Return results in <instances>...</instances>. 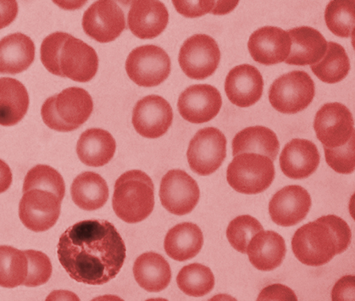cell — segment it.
Masks as SVG:
<instances>
[{
	"label": "cell",
	"mask_w": 355,
	"mask_h": 301,
	"mask_svg": "<svg viewBox=\"0 0 355 301\" xmlns=\"http://www.w3.org/2000/svg\"><path fill=\"white\" fill-rule=\"evenodd\" d=\"M83 28L87 36L98 43H110L125 29L124 12L116 2H95L83 15Z\"/></svg>",
	"instance_id": "14"
},
{
	"label": "cell",
	"mask_w": 355,
	"mask_h": 301,
	"mask_svg": "<svg viewBox=\"0 0 355 301\" xmlns=\"http://www.w3.org/2000/svg\"><path fill=\"white\" fill-rule=\"evenodd\" d=\"M263 230L261 223L250 215L236 217L228 225L227 237L230 245L242 254H247L250 240L259 231Z\"/></svg>",
	"instance_id": "36"
},
{
	"label": "cell",
	"mask_w": 355,
	"mask_h": 301,
	"mask_svg": "<svg viewBox=\"0 0 355 301\" xmlns=\"http://www.w3.org/2000/svg\"><path fill=\"white\" fill-rule=\"evenodd\" d=\"M320 155L310 140L295 139L286 144L280 155L282 173L289 178H307L318 170Z\"/></svg>",
	"instance_id": "21"
},
{
	"label": "cell",
	"mask_w": 355,
	"mask_h": 301,
	"mask_svg": "<svg viewBox=\"0 0 355 301\" xmlns=\"http://www.w3.org/2000/svg\"><path fill=\"white\" fill-rule=\"evenodd\" d=\"M288 33L291 49L286 63L293 66H311L325 55L327 42L318 30L311 26H300L290 29Z\"/></svg>",
	"instance_id": "22"
},
{
	"label": "cell",
	"mask_w": 355,
	"mask_h": 301,
	"mask_svg": "<svg viewBox=\"0 0 355 301\" xmlns=\"http://www.w3.org/2000/svg\"><path fill=\"white\" fill-rule=\"evenodd\" d=\"M314 129L324 147H342L354 135L352 113L341 103H327L316 113Z\"/></svg>",
	"instance_id": "11"
},
{
	"label": "cell",
	"mask_w": 355,
	"mask_h": 301,
	"mask_svg": "<svg viewBox=\"0 0 355 301\" xmlns=\"http://www.w3.org/2000/svg\"><path fill=\"white\" fill-rule=\"evenodd\" d=\"M94 110L91 95L81 87H71L47 98L42 106L44 123L57 132H71L86 123Z\"/></svg>",
	"instance_id": "5"
},
{
	"label": "cell",
	"mask_w": 355,
	"mask_h": 301,
	"mask_svg": "<svg viewBox=\"0 0 355 301\" xmlns=\"http://www.w3.org/2000/svg\"><path fill=\"white\" fill-rule=\"evenodd\" d=\"M264 80L257 67L243 64L229 71L225 82L228 100L241 108H250L261 100Z\"/></svg>",
	"instance_id": "19"
},
{
	"label": "cell",
	"mask_w": 355,
	"mask_h": 301,
	"mask_svg": "<svg viewBox=\"0 0 355 301\" xmlns=\"http://www.w3.org/2000/svg\"><path fill=\"white\" fill-rule=\"evenodd\" d=\"M258 300H297V296L291 289L282 284L267 286L259 293Z\"/></svg>",
	"instance_id": "40"
},
{
	"label": "cell",
	"mask_w": 355,
	"mask_h": 301,
	"mask_svg": "<svg viewBox=\"0 0 355 301\" xmlns=\"http://www.w3.org/2000/svg\"><path fill=\"white\" fill-rule=\"evenodd\" d=\"M18 3L14 0L0 1V30L10 26L17 18Z\"/></svg>",
	"instance_id": "42"
},
{
	"label": "cell",
	"mask_w": 355,
	"mask_h": 301,
	"mask_svg": "<svg viewBox=\"0 0 355 301\" xmlns=\"http://www.w3.org/2000/svg\"><path fill=\"white\" fill-rule=\"evenodd\" d=\"M280 150L276 133L270 128L255 126L236 133L232 140V155L255 153L267 156L274 162Z\"/></svg>",
	"instance_id": "28"
},
{
	"label": "cell",
	"mask_w": 355,
	"mask_h": 301,
	"mask_svg": "<svg viewBox=\"0 0 355 301\" xmlns=\"http://www.w3.org/2000/svg\"><path fill=\"white\" fill-rule=\"evenodd\" d=\"M175 10L183 17L196 18L211 12L216 1H173Z\"/></svg>",
	"instance_id": "39"
},
{
	"label": "cell",
	"mask_w": 355,
	"mask_h": 301,
	"mask_svg": "<svg viewBox=\"0 0 355 301\" xmlns=\"http://www.w3.org/2000/svg\"><path fill=\"white\" fill-rule=\"evenodd\" d=\"M200 197V190L197 182L184 171L171 170L160 182V201L171 214H189L196 207Z\"/></svg>",
	"instance_id": "12"
},
{
	"label": "cell",
	"mask_w": 355,
	"mask_h": 301,
	"mask_svg": "<svg viewBox=\"0 0 355 301\" xmlns=\"http://www.w3.org/2000/svg\"><path fill=\"white\" fill-rule=\"evenodd\" d=\"M203 245V232L196 224L191 223H180L171 228L164 243L168 257L178 261L196 257Z\"/></svg>",
	"instance_id": "26"
},
{
	"label": "cell",
	"mask_w": 355,
	"mask_h": 301,
	"mask_svg": "<svg viewBox=\"0 0 355 301\" xmlns=\"http://www.w3.org/2000/svg\"><path fill=\"white\" fill-rule=\"evenodd\" d=\"M315 83L307 72L293 71L275 80L269 90L272 108L284 114H296L314 100Z\"/></svg>",
	"instance_id": "7"
},
{
	"label": "cell",
	"mask_w": 355,
	"mask_h": 301,
	"mask_svg": "<svg viewBox=\"0 0 355 301\" xmlns=\"http://www.w3.org/2000/svg\"><path fill=\"white\" fill-rule=\"evenodd\" d=\"M11 182H12V173H11L10 166L0 160V194L7 191Z\"/></svg>",
	"instance_id": "43"
},
{
	"label": "cell",
	"mask_w": 355,
	"mask_h": 301,
	"mask_svg": "<svg viewBox=\"0 0 355 301\" xmlns=\"http://www.w3.org/2000/svg\"><path fill=\"white\" fill-rule=\"evenodd\" d=\"M61 200L55 194L41 189L24 193L19 205V216L29 230L45 232L55 226L60 215Z\"/></svg>",
	"instance_id": "13"
},
{
	"label": "cell",
	"mask_w": 355,
	"mask_h": 301,
	"mask_svg": "<svg viewBox=\"0 0 355 301\" xmlns=\"http://www.w3.org/2000/svg\"><path fill=\"white\" fill-rule=\"evenodd\" d=\"M135 280L144 291L160 292L171 280V269L165 258L157 253L148 252L137 257L133 266Z\"/></svg>",
	"instance_id": "27"
},
{
	"label": "cell",
	"mask_w": 355,
	"mask_h": 301,
	"mask_svg": "<svg viewBox=\"0 0 355 301\" xmlns=\"http://www.w3.org/2000/svg\"><path fill=\"white\" fill-rule=\"evenodd\" d=\"M354 135L342 147L331 148L324 147L326 161L336 173H353L355 169Z\"/></svg>",
	"instance_id": "38"
},
{
	"label": "cell",
	"mask_w": 355,
	"mask_h": 301,
	"mask_svg": "<svg viewBox=\"0 0 355 301\" xmlns=\"http://www.w3.org/2000/svg\"><path fill=\"white\" fill-rule=\"evenodd\" d=\"M72 200L84 211H96L109 199V187L101 175L86 171L78 175L71 188Z\"/></svg>",
	"instance_id": "30"
},
{
	"label": "cell",
	"mask_w": 355,
	"mask_h": 301,
	"mask_svg": "<svg viewBox=\"0 0 355 301\" xmlns=\"http://www.w3.org/2000/svg\"><path fill=\"white\" fill-rule=\"evenodd\" d=\"M79 300L78 296H76L73 293L67 292V291H55L51 293V295H49L47 298V300Z\"/></svg>",
	"instance_id": "45"
},
{
	"label": "cell",
	"mask_w": 355,
	"mask_h": 301,
	"mask_svg": "<svg viewBox=\"0 0 355 301\" xmlns=\"http://www.w3.org/2000/svg\"><path fill=\"white\" fill-rule=\"evenodd\" d=\"M220 51L216 41L206 34L189 37L179 52L178 62L187 77L204 80L218 68Z\"/></svg>",
	"instance_id": "9"
},
{
	"label": "cell",
	"mask_w": 355,
	"mask_h": 301,
	"mask_svg": "<svg viewBox=\"0 0 355 301\" xmlns=\"http://www.w3.org/2000/svg\"><path fill=\"white\" fill-rule=\"evenodd\" d=\"M169 22V13L160 1H133L128 17L130 31L141 40H153L162 34Z\"/></svg>",
	"instance_id": "20"
},
{
	"label": "cell",
	"mask_w": 355,
	"mask_h": 301,
	"mask_svg": "<svg viewBox=\"0 0 355 301\" xmlns=\"http://www.w3.org/2000/svg\"><path fill=\"white\" fill-rule=\"evenodd\" d=\"M223 98L219 90L208 85H193L178 98V108L183 119L191 123H208L218 115Z\"/></svg>",
	"instance_id": "16"
},
{
	"label": "cell",
	"mask_w": 355,
	"mask_h": 301,
	"mask_svg": "<svg viewBox=\"0 0 355 301\" xmlns=\"http://www.w3.org/2000/svg\"><path fill=\"white\" fill-rule=\"evenodd\" d=\"M248 48L255 62L272 66L285 62L290 54L291 40L288 32L277 26H264L252 33Z\"/></svg>",
	"instance_id": "18"
},
{
	"label": "cell",
	"mask_w": 355,
	"mask_h": 301,
	"mask_svg": "<svg viewBox=\"0 0 355 301\" xmlns=\"http://www.w3.org/2000/svg\"><path fill=\"white\" fill-rule=\"evenodd\" d=\"M35 44L21 33L0 40V74H19L28 70L35 59Z\"/></svg>",
	"instance_id": "24"
},
{
	"label": "cell",
	"mask_w": 355,
	"mask_h": 301,
	"mask_svg": "<svg viewBox=\"0 0 355 301\" xmlns=\"http://www.w3.org/2000/svg\"><path fill=\"white\" fill-rule=\"evenodd\" d=\"M29 108V95L18 80L0 78V125L10 127L20 123Z\"/></svg>",
	"instance_id": "29"
},
{
	"label": "cell",
	"mask_w": 355,
	"mask_h": 301,
	"mask_svg": "<svg viewBox=\"0 0 355 301\" xmlns=\"http://www.w3.org/2000/svg\"><path fill=\"white\" fill-rule=\"evenodd\" d=\"M24 251L28 260V273L23 285L37 287L47 283L52 275V264L48 255L37 250Z\"/></svg>",
	"instance_id": "37"
},
{
	"label": "cell",
	"mask_w": 355,
	"mask_h": 301,
	"mask_svg": "<svg viewBox=\"0 0 355 301\" xmlns=\"http://www.w3.org/2000/svg\"><path fill=\"white\" fill-rule=\"evenodd\" d=\"M354 1L337 0L328 3L325 11V21L328 29L334 35L340 37L352 36L354 31Z\"/></svg>",
	"instance_id": "35"
},
{
	"label": "cell",
	"mask_w": 355,
	"mask_h": 301,
	"mask_svg": "<svg viewBox=\"0 0 355 301\" xmlns=\"http://www.w3.org/2000/svg\"><path fill=\"white\" fill-rule=\"evenodd\" d=\"M41 60L46 69L61 78L87 83L97 74L96 51L81 40L67 33H53L41 45Z\"/></svg>",
	"instance_id": "3"
},
{
	"label": "cell",
	"mask_w": 355,
	"mask_h": 301,
	"mask_svg": "<svg viewBox=\"0 0 355 301\" xmlns=\"http://www.w3.org/2000/svg\"><path fill=\"white\" fill-rule=\"evenodd\" d=\"M114 212L127 223L147 218L155 207V185L144 171L132 170L117 179L112 199Z\"/></svg>",
	"instance_id": "4"
},
{
	"label": "cell",
	"mask_w": 355,
	"mask_h": 301,
	"mask_svg": "<svg viewBox=\"0 0 355 301\" xmlns=\"http://www.w3.org/2000/svg\"><path fill=\"white\" fill-rule=\"evenodd\" d=\"M116 150V140L108 131L91 128L80 136L76 144L78 158L86 166L99 167L106 165Z\"/></svg>",
	"instance_id": "25"
},
{
	"label": "cell",
	"mask_w": 355,
	"mask_h": 301,
	"mask_svg": "<svg viewBox=\"0 0 355 301\" xmlns=\"http://www.w3.org/2000/svg\"><path fill=\"white\" fill-rule=\"evenodd\" d=\"M239 1H217L211 13L213 15H226L235 9Z\"/></svg>",
	"instance_id": "44"
},
{
	"label": "cell",
	"mask_w": 355,
	"mask_h": 301,
	"mask_svg": "<svg viewBox=\"0 0 355 301\" xmlns=\"http://www.w3.org/2000/svg\"><path fill=\"white\" fill-rule=\"evenodd\" d=\"M311 205L306 189L300 185H289L274 194L269 204L270 216L278 226H295L305 219Z\"/></svg>",
	"instance_id": "17"
},
{
	"label": "cell",
	"mask_w": 355,
	"mask_h": 301,
	"mask_svg": "<svg viewBox=\"0 0 355 301\" xmlns=\"http://www.w3.org/2000/svg\"><path fill=\"white\" fill-rule=\"evenodd\" d=\"M171 69L170 56L155 45H144L133 49L125 62L129 78L140 87L162 85L169 77Z\"/></svg>",
	"instance_id": "8"
},
{
	"label": "cell",
	"mask_w": 355,
	"mask_h": 301,
	"mask_svg": "<svg viewBox=\"0 0 355 301\" xmlns=\"http://www.w3.org/2000/svg\"><path fill=\"white\" fill-rule=\"evenodd\" d=\"M354 276H345L335 284L331 291L333 300H354Z\"/></svg>",
	"instance_id": "41"
},
{
	"label": "cell",
	"mask_w": 355,
	"mask_h": 301,
	"mask_svg": "<svg viewBox=\"0 0 355 301\" xmlns=\"http://www.w3.org/2000/svg\"><path fill=\"white\" fill-rule=\"evenodd\" d=\"M187 157L193 173L209 176L227 157L226 137L216 128L201 129L190 141Z\"/></svg>",
	"instance_id": "10"
},
{
	"label": "cell",
	"mask_w": 355,
	"mask_h": 301,
	"mask_svg": "<svg viewBox=\"0 0 355 301\" xmlns=\"http://www.w3.org/2000/svg\"><path fill=\"white\" fill-rule=\"evenodd\" d=\"M275 173L272 159L259 154L243 153L234 156L229 164L227 179L236 192L257 194L269 189Z\"/></svg>",
	"instance_id": "6"
},
{
	"label": "cell",
	"mask_w": 355,
	"mask_h": 301,
	"mask_svg": "<svg viewBox=\"0 0 355 301\" xmlns=\"http://www.w3.org/2000/svg\"><path fill=\"white\" fill-rule=\"evenodd\" d=\"M352 232L341 217L327 215L309 223L295 232L293 253L304 265L320 266L330 262L350 246Z\"/></svg>",
	"instance_id": "2"
},
{
	"label": "cell",
	"mask_w": 355,
	"mask_h": 301,
	"mask_svg": "<svg viewBox=\"0 0 355 301\" xmlns=\"http://www.w3.org/2000/svg\"><path fill=\"white\" fill-rule=\"evenodd\" d=\"M32 189L55 194L62 201L66 193V184L59 171L48 165H37L26 175L22 191L26 193Z\"/></svg>",
	"instance_id": "34"
},
{
	"label": "cell",
	"mask_w": 355,
	"mask_h": 301,
	"mask_svg": "<svg viewBox=\"0 0 355 301\" xmlns=\"http://www.w3.org/2000/svg\"><path fill=\"white\" fill-rule=\"evenodd\" d=\"M286 252L284 239L274 231H259L252 238L247 248L251 264L263 272H270L280 266Z\"/></svg>",
	"instance_id": "23"
},
{
	"label": "cell",
	"mask_w": 355,
	"mask_h": 301,
	"mask_svg": "<svg viewBox=\"0 0 355 301\" xmlns=\"http://www.w3.org/2000/svg\"><path fill=\"white\" fill-rule=\"evenodd\" d=\"M173 121V110L165 98L148 95L137 102L132 112V124L139 135L158 139L166 135Z\"/></svg>",
	"instance_id": "15"
},
{
	"label": "cell",
	"mask_w": 355,
	"mask_h": 301,
	"mask_svg": "<svg viewBox=\"0 0 355 301\" xmlns=\"http://www.w3.org/2000/svg\"><path fill=\"white\" fill-rule=\"evenodd\" d=\"M28 273L25 251L0 246V287L13 289L23 285Z\"/></svg>",
	"instance_id": "32"
},
{
	"label": "cell",
	"mask_w": 355,
	"mask_h": 301,
	"mask_svg": "<svg viewBox=\"0 0 355 301\" xmlns=\"http://www.w3.org/2000/svg\"><path fill=\"white\" fill-rule=\"evenodd\" d=\"M177 283L186 295L202 297L208 295L215 287V277L208 266L193 263L179 272Z\"/></svg>",
	"instance_id": "33"
},
{
	"label": "cell",
	"mask_w": 355,
	"mask_h": 301,
	"mask_svg": "<svg viewBox=\"0 0 355 301\" xmlns=\"http://www.w3.org/2000/svg\"><path fill=\"white\" fill-rule=\"evenodd\" d=\"M311 69L320 81L338 83L348 76L350 62L345 49L335 42H327L325 55L319 62L311 64Z\"/></svg>",
	"instance_id": "31"
},
{
	"label": "cell",
	"mask_w": 355,
	"mask_h": 301,
	"mask_svg": "<svg viewBox=\"0 0 355 301\" xmlns=\"http://www.w3.org/2000/svg\"><path fill=\"white\" fill-rule=\"evenodd\" d=\"M127 248L105 220L82 221L60 236L57 255L72 280L89 285L109 283L123 266Z\"/></svg>",
	"instance_id": "1"
}]
</instances>
